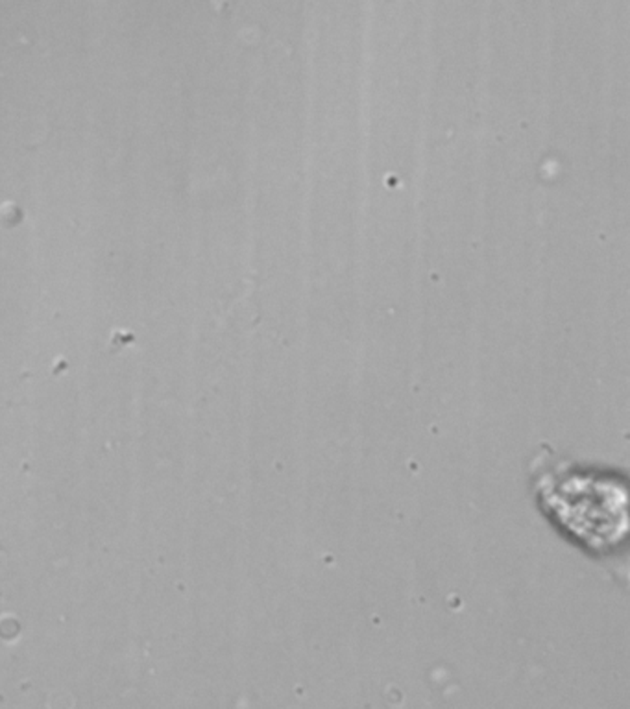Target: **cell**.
<instances>
[{"instance_id":"1","label":"cell","mask_w":630,"mask_h":709,"mask_svg":"<svg viewBox=\"0 0 630 709\" xmlns=\"http://www.w3.org/2000/svg\"><path fill=\"white\" fill-rule=\"evenodd\" d=\"M538 514L558 537L595 563L626 570L630 482L623 468L564 457L549 445L529 462Z\"/></svg>"}]
</instances>
